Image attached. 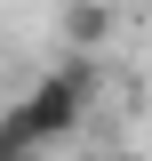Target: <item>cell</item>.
I'll list each match as a JSON object with an SVG mask.
<instances>
[{
    "mask_svg": "<svg viewBox=\"0 0 152 161\" xmlns=\"http://www.w3.org/2000/svg\"><path fill=\"white\" fill-rule=\"evenodd\" d=\"M88 105H96V64L64 57V64H48V73H40V80H32V89H24L0 121H8L32 153H48L56 137H72L80 121H88Z\"/></svg>",
    "mask_w": 152,
    "mask_h": 161,
    "instance_id": "obj_1",
    "label": "cell"
},
{
    "mask_svg": "<svg viewBox=\"0 0 152 161\" xmlns=\"http://www.w3.org/2000/svg\"><path fill=\"white\" fill-rule=\"evenodd\" d=\"M56 32H64V48H72L80 64H96V48L112 40V8H64Z\"/></svg>",
    "mask_w": 152,
    "mask_h": 161,
    "instance_id": "obj_2",
    "label": "cell"
},
{
    "mask_svg": "<svg viewBox=\"0 0 152 161\" xmlns=\"http://www.w3.org/2000/svg\"><path fill=\"white\" fill-rule=\"evenodd\" d=\"M0 161H40V153H32V145H24V137H16V129H8V121H0Z\"/></svg>",
    "mask_w": 152,
    "mask_h": 161,
    "instance_id": "obj_3",
    "label": "cell"
},
{
    "mask_svg": "<svg viewBox=\"0 0 152 161\" xmlns=\"http://www.w3.org/2000/svg\"><path fill=\"white\" fill-rule=\"evenodd\" d=\"M80 161H104V153H80Z\"/></svg>",
    "mask_w": 152,
    "mask_h": 161,
    "instance_id": "obj_4",
    "label": "cell"
}]
</instances>
